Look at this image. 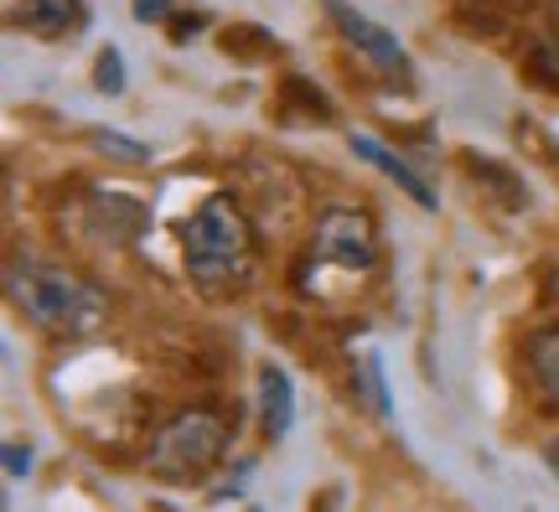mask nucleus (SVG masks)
Segmentation results:
<instances>
[{
    "mask_svg": "<svg viewBox=\"0 0 559 512\" xmlns=\"http://www.w3.org/2000/svg\"><path fill=\"white\" fill-rule=\"evenodd\" d=\"M544 461H549V472L559 476V440H555V445H549V451H544Z\"/></svg>",
    "mask_w": 559,
    "mask_h": 512,
    "instance_id": "15",
    "label": "nucleus"
},
{
    "mask_svg": "<svg viewBox=\"0 0 559 512\" xmlns=\"http://www.w3.org/2000/svg\"><path fill=\"white\" fill-rule=\"evenodd\" d=\"M32 472V451L26 445H5V476H26Z\"/></svg>",
    "mask_w": 559,
    "mask_h": 512,
    "instance_id": "14",
    "label": "nucleus"
},
{
    "mask_svg": "<svg viewBox=\"0 0 559 512\" xmlns=\"http://www.w3.org/2000/svg\"><path fill=\"white\" fill-rule=\"evenodd\" d=\"M94 83H99L104 94H120V88H124V58H120V47H104V52H99Z\"/></svg>",
    "mask_w": 559,
    "mask_h": 512,
    "instance_id": "11",
    "label": "nucleus"
},
{
    "mask_svg": "<svg viewBox=\"0 0 559 512\" xmlns=\"http://www.w3.org/2000/svg\"><path fill=\"white\" fill-rule=\"evenodd\" d=\"M16 21L41 41H62V37H79L88 26V5L83 0H21Z\"/></svg>",
    "mask_w": 559,
    "mask_h": 512,
    "instance_id": "6",
    "label": "nucleus"
},
{
    "mask_svg": "<svg viewBox=\"0 0 559 512\" xmlns=\"http://www.w3.org/2000/svg\"><path fill=\"white\" fill-rule=\"evenodd\" d=\"M228 451V419L218 409H181L151 445V472L160 481H202Z\"/></svg>",
    "mask_w": 559,
    "mask_h": 512,
    "instance_id": "3",
    "label": "nucleus"
},
{
    "mask_svg": "<svg viewBox=\"0 0 559 512\" xmlns=\"http://www.w3.org/2000/svg\"><path fill=\"white\" fill-rule=\"evenodd\" d=\"M311 259L317 264H332V270H347V275H362L379 264V228L373 217L358 213V207H326L311 228Z\"/></svg>",
    "mask_w": 559,
    "mask_h": 512,
    "instance_id": "4",
    "label": "nucleus"
},
{
    "mask_svg": "<svg viewBox=\"0 0 559 512\" xmlns=\"http://www.w3.org/2000/svg\"><path fill=\"white\" fill-rule=\"evenodd\" d=\"M362 373H368V398H373V409L389 414V389H383V362H379V353L362 357Z\"/></svg>",
    "mask_w": 559,
    "mask_h": 512,
    "instance_id": "12",
    "label": "nucleus"
},
{
    "mask_svg": "<svg viewBox=\"0 0 559 512\" xmlns=\"http://www.w3.org/2000/svg\"><path fill=\"white\" fill-rule=\"evenodd\" d=\"M326 16L337 21L342 41H347V47H358L379 73H389V79H409V52H404L400 37H389L373 16H362L358 5H347V0H326Z\"/></svg>",
    "mask_w": 559,
    "mask_h": 512,
    "instance_id": "5",
    "label": "nucleus"
},
{
    "mask_svg": "<svg viewBox=\"0 0 559 512\" xmlns=\"http://www.w3.org/2000/svg\"><path fill=\"white\" fill-rule=\"evenodd\" d=\"M88 140L99 145L104 156L124 160V166H145V160H151V145H145V140H130V135H120V130H88Z\"/></svg>",
    "mask_w": 559,
    "mask_h": 512,
    "instance_id": "10",
    "label": "nucleus"
},
{
    "mask_svg": "<svg viewBox=\"0 0 559 512\" xmlns=\"http://www.w3.org/2000/svg\"><path fill=\"white\" fill-rule=\"evenodd\" d=\"M528 373H534V389L544 394V404L559 409V326H544L528 336Z\"/></svg>",
    "mask_w": 559,
    "mask_h": 512,
    "instance_id": "9",
    "label": "nucleus"
},
{
    "mask_svg": "<svg viewBox=\"0 0 559 512\" xmlns=\"http://www.w3.org/2000/svg\"><path fill=\"white\" fill-rule=\"evenodd\" d=\"M181 259L202 296H239L260 264V243H254V228L239 213V202L223 192L202 202L181 223Z\"/></svg>",
    "mask_w": 559,
    "mask_h": 512,
    "instance_id": "1",
    "label": "nucleus"
},
{
    "mask_svg": "<svg viewBox=\"0 0 559 512\" xmlns=\"http://www.w3.org/2000/svg\"><path fill=\"white\" fill-rule=\"evenodd\" d=\"M5 296L37 332L52 336H88L109 321V296L99 285H88L83 275L62 270V264H37V259L11 264Z\"/></svg>",
    "mask_w": 559,
    "mask_h": 512,
    "instance_id": "2",
    "label": "nucleus"
},
{
    "mask_svg": "<svg viewBox=\"0 0 559 512\" xmlns=\"http://www.w3.org/2000/svg\"><path fill=\"white\" fill-rule=\"evenodd\" d=\"M347 145H353V151H358V160H368L373 171H383L389 181H400V187L419 202V207H425V213H436V192L425 187V177H419V171H415V166H409L404 156H394V151H389L383 140H373V135H353Z\"/></svg>",
    "mask_w": 559,
    "mask_h": 512,
    "instance_id": "7",
    "label": "nucleus"
},
{
    "mask_svg": "<svg viewBox=\"0 0 559 512\" xmlns=\"http://www.w3.org/2000/svg\"><path fill=\"white\" fill-rule=\"evenodd\" d=\"M260 425L270 440H285L296 425V389L280 362H260Z\"/></svg>",
    "mask_w": 559,
    "mask_h": 512,
    "instance_id": "8",
    "label": "nucleus"
},
{
    "mask_svg": "<svg viewBox=\"0 0 559 512\" xmlns=\"http://www.w3.org/2000/svg\"><path fill=\"white\" fill-rule=\"evenodd\" d=\"M166 16H171V0H135V21H145V26Z\"/></svg>",
    "mask_w": 559,
    "mask_h": 512,
    "instance_id": "13",
    "label": "nucleus"
}]
</instances>
